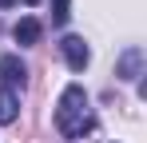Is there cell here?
<instances>
[{
    "instance_id": "obj_1",
    "label": "cell",
    "mask_w": 147,
    "mask_h": 143,
    "mask_svg": "<svg viewBox=\"0 0 147 143\" xmlns=\"http://www.w3.org/2000/svg\"><path fill=\"white\" fill-rule=\"evenodd\" d=\"M56 127L60 135L68 139H84L88 131H96V111H92V99L80 84H68L60 103H56Z\"/></svg>"
},
{
    "instance_id": "obj_2",
    "label": "cell",
    "mask_w": 147,
    "mask_h": 143,
    "mask_svg": "<svg viewBox=\"0 0 147 143\" xmlns=\"http://www.w3.org/2000/svg\"><path fill=\"white\" fill-rule=\"evenodd\" d=\"M60 52H64V64H68L72 72H84V68H88V60H92L84 36H64V40H60Z\"/></svg>"
},
{
    "instance_id": "obj_3",
    "label": "cell",
    "mask_w": 147,
    "mask_h": 143,
    "mask_svg": "<svg viewBox=\"0 0 147 143\" xmlns=\"http://www.w3.org/2000/svg\"><path fill=\"white\" fill-rule=\"evenodd\" d=\"M0 80H4V88H24L28 84V68H24V60L20 56H0Z\"/></svg>"
},
{
    "instance_id": "obj_4",
    "label": "cell",
    "mask_w": 147,
    "mask_h": 143,
    "mask_svg": "<svg viewBox=\"0 0 147 143\" xmlns=\"http://www.w3.org/2000/svg\"><path fill=\"white\" fill-rule=\"evenodd\" d=\"M143 64H147L143 48H127L119 56V64H115V76H119V80H139V76H143Z\"/></svg>"
},
{
    "instance_id": "obj_5",
    "label": "cell",
    "mask_w": 147,
    "mask_h": 143,
    "mask_svg": "<svg viewBox=\"0 0 147 143\" xmlns=\"http://www.w3.org/2000/svg\"><path fill=\"white\" fill-rule=\"evenodd\" d=\"M12 36H16V44H40V36H44V24L40 20H32V16H24V20L12 28Z\"/></svg>"
},
{
    "instance_id": "obj_6",
    "label": "cell",
    "mask_w": 147,
    "mask_h": 143,
    "mask_svg": "<svg viewBox=\"0 0 147 143\" xmlns=\"http://www.w3.org/2000/svg\"><path fill=\"white\" fill-rule=\"evenodd\" d=\"M20 115V95L12 88H0V123H12Z\"/></svg>"
},
{
    "instance_id": "obj_7",
    "label": "cell",
    "mask_w": 147,
    "mask_h": 143,
    "mask_svg": "<svg viewBox=\"0 0 147 143\" xmlns=\"http://www.w3.org/2000/svg\"><path fill=\"white\" fill-rule=\"evenodd\" d=\"M68 16H72V4H68V0H52V24H56V28H64Z\"/></svg>"
},
{
    "instance_id": "obj_8",
    "label": "cell",
    "mask_w": 147,
    "mask_h": 143,
    "mask_svg": "<svg viewBox=\"0 0 147 143\" xmlns=\"http://www.w3.org/2000/svg\"><path fill=\"white\" fill-rule=\"evenodd\" d=\"M8 4H16V0H0V8H8Z\"/></svg>"
},
{
    "instance_id": "obj_9",
    "label": "cell",
    "mask_w": 147,
    "mask_h": 143,
    "mask_svg": "<svg viewBox=\"0 0 147 143\" xmlns=\"http://www.w3.org/2000/svg\"><path fill=\"white\" fill-rule=\"evenodd\" d=\"M24 4H40V0H24Z\"/></svg>"
}]
</instances>
